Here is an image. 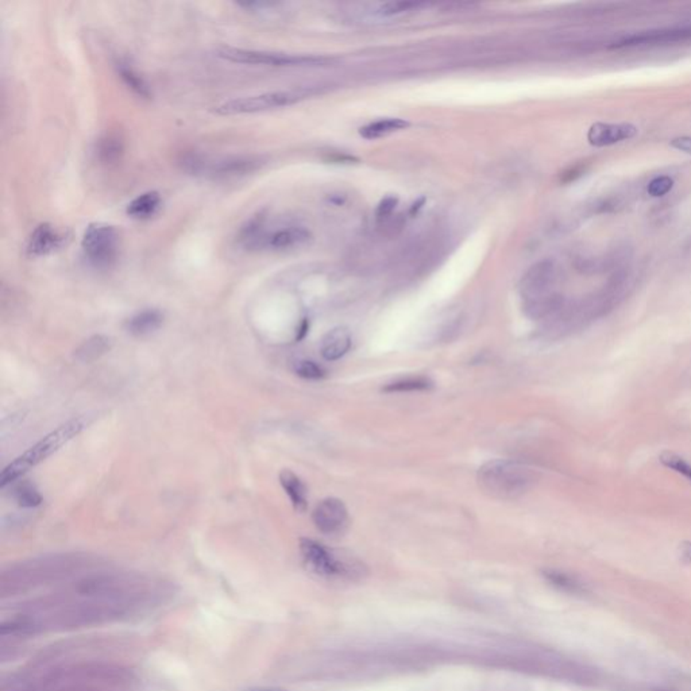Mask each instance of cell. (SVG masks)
<instances>
[{"mask_svg":"<svg viewBox=\"0 0 691 691\" xmlns=\"http://www.w3.org/2000/svg\"><path fill=\"white\" fill-rule=\"evenodd\" d=\"M559 269L553 261L544 259L529 268L520 281L524 311L533 320L548 322L566 305L557 292Z\"/></svg>","mask_w":691,"mask_h":691,"instance_id":"6da1fadb","label":"cell"},{"mask_svg":"<svg viewBox=\"0 0 691 691\" xmlns=\"http://www.w3.org/2000/svg\"><path fill=\"white\" fill-rule=\"evenodd\" d=\"M91 423H92L91 415H82L79 418L64 423L50 434L43 436L38 443L28 448V451H25L21 457H18L14 462H11L3 469L0 474V486L6 488L11 482L16 481L19 477L28 473L30 469L46 461L60 448L64 447L73 437L82 434L85 428H88Z\"/></svg>","mask_w":691,"mask_h":691,"instance_id":"7a4b0ae2","label":"cell"},{"mask_svg":"<svg viewBox=\"0 0 691 691\" xmlns=\"http://www.w3.org/2000/svg\"><path fill=\"white\" fill-rule=\"evenodd\" d=\"M533 470L524 463L496 459L479 467L477 481L481 490L497 500H516L535 484Z\"/></svg>","mask_w":691,"mask_h":691,"instance_id":"3957f363","label":"cell"},{"mask_svg":"<svg viewBox=\"0 0 691 691\" xmlns=\"http://www.w3.org/2000/svg\"><path fill=\"white\" fill-rule=\"evenodd\" d=\"M298 547L305 566L319 577L358 581L367 575L364 562L349 553L327 548L312 539H301Z\"/></svg>","mask_w":691,"mask_h":691,"instance_id":"277c9868","label":"cell"},{"mask_svg":"<svg viewBox=\"0 0 691 691\" xmlns=\"http://www.w3.org/2000/svg\"><path fill=\"white\" fill-rule=\"evenodd\" d=\"M183 168L196 176L224 177L244 176L247 173L256 172L263 161L259 157L254 156H232V157H220L211 158L204 157L202 154H187L183 160Z\"/></svg>","mask_w":691,"mask_h":691,"instance_id":"5b68a950","label":"cell"},{"mask_svg":"<svg viewBox=\"0 0 691 691\" xmlns=\"http://www.w3.org/2000/svg\"><path fill=\"white\" fill-rule=\"evenodd\" d=\"M121 235L115 226L91 223L82 236V249L88 262L97 269L111 268L119 254Z\"/></svg>","mask_w":691,"mask_h":691,"instance_id":"8992f818","label":"cell"},{"mask_svg":"<svg viewBox=\"0 0 691 691\" xmlns=\"http://www.w3.org/2000/svg\"><path fill=\"white\" fill-rule=\"evenodd\" d=\"M217 55L226 61L246 65H268V67H316L325 65L328 61L325 57L316 55H286L266 50L242 49V48H222Z\"/></svg>","mask_w":691,"mask_h":691,"instance_id":"52a82bcc","label":"cell"},{"mask_svg":"<svg viewBox=\"0 0 691 691\" xmlns=\"http://www.w3.org/2000/svg\"><path fill=\"white\" fill-rule=\"evenodd\" d=\"M301 99H304V94L300 91H274V92H265L259 95L232 99L214 107L212 111L217 115H223V116L256 114V112H263L269 109L288 107L296 104Z\"/></svg>","mask_w":691,"mask_h":691,"instance_id":"ba28073f","label":"cell"},{"mask_svg":"<svg viewBox=\"0 0 691 691\" xmlns=\"http://www.w3.org/2000/svg\"><path fill=\"white\" fill-rule=\"evenodd\" d=\"M312 518L316 528L328 536L342 535L349 526L347 509L338 499H325L319 502Z\"/></svg>","mask_w":691,"mask_h":691,"instance_id":"9c48e42d","label":"cell"},{"mask_svg":"<svg viewBox=\"0 0 691 691\" xmlns=\"http://www.w3.org/2000/svg\"><path fill=\"white\" fill-rule=\"evenodd\" d=\"M68 239L67 231L60 230L50 223H41L28 238L26 254L31 258L45 257L62 249Z\"/></svg>","mask_w":691,"mask_h":691,"instance_id":"30bf717a","label":"cell"},{"mask_svg":"<svg viewBox=\"0 0 691 691\" xmlns=\"http://www.w3.org/2000/svg\"><path fill=\"white\" fill-rule=\"evenodd\" d=\"M637 134V127L629 123H594L587 133V141L592 146L605 148L614 143L632 139Z\"/></svg>","mask_w":691,"mask_h":691,"instance_id":"8fae6325","label":"cell"},{"mask_svg":"<svg viewBox=\"0 0 691 691\" xmlns=\"http://www.w3.org/2000/svg\"><path fill=\"white\" fill-rule=\"evenodd\" d=\"M691 38V26L682 28H660L632 34L614 43V48H629V46H643V45H658L668 42L686 41Z\"/></svg>","mask_w":691,"mask_h":691,"instance_id":"7c38bea8","label":"cell"},{"mask_svg":"<svg viewBox=\"0 0 691 691\" xmlns=\"http://www.w3.org/2000/svg\"><path fill=\"white\" fill-rule=\"evenodd\" d=\"M311 238V232L301 226H286L277 230H268L263 249L289 250L308 244Z\"/></svg>","mask_w":691,"mask_h":691,"instance_id":"4fadbf2b","label":"cell"},{"mask_svg":"<svg viewBox=\"0 0 691 691\" xmlns=\"http://www.w3.org/2000/svg\"><path fill=\"white\" fill-rule=\"evenodd\" d=\"M350 347L352 334L347 328L338 327L327 332L320 344V353L325 361H338L349 353Z\"/></svg>","mask_w":691,"mask_h":691,"instance_id":"5bb4252c","label":"cell"},{"mask_svg":"<svg viewBox=\"0 0 691 691\" xmlns=\"http://www.w3.org/2000/svg\"><path fill=\"white\" fill-rule=\"evenodd\" d=\"M266 217L258 214L249 219L238 232V244L246 250H262L266 236Z\"/></svg>","mask_w":691,"mask_h":691,"instance_id":"9a60e30c","label":"cell"},{"mask_svg":"<svg viewBox=\"0 0 691 691\" xmlns=\"http://www.w3.org/2000/svg\"><path fill=\"white\" fill-rule=\"evenodd\" d=\"M163 323V313L158 310L138 312L126 323V330L133 337H146L157 331Z\"/></svg>","mask_w":691,"mask_h":691,"instance_id":"2e32d148","label":"cell"},{"mask_svg":"<svg viewBox=\"0 0 691 691\" xmlns=\"http://www.w3.org/2000/svg\"><path fill=\"white\" fill-rule=\"evenodd\" d=\"M161 204L163 200L160 193L156 190H150L131 200L126 208V214L136 220H146L158 212Z\"/></svg>","mask_w":691,"mask_h":691,"instance_id":"e0dca14e","label":"cell"},{"mask_svg":"<svg viewBox=\"0 0 691 691\" xmlns=\"http://www.w3.org/2000/svg\"><path fill=\"white\" fill-rule=\"evenodd\" d=\"M280 484L292 502L293 508L298 512H305L308 505V493L304 482L293 472L285 469L280 473Z\"/></svg>","mask_w":691,"mask_h":691,"instance_id":"ac0fdd59","label":"cell"},{"mask_svg":"<svg viewBox=\"0 0 691 691\" xmlns=\"http://www.w3.org/2000/svg\"><path fill=\"white\" fill-rule=\"evenodd\" d=\"M115 69H116V73L119 75V77L122 79V82H124V85L133 94H136V96H139L142 99H150L151 97L153 94H151L149 84L129 61L118 60L115 62Z\"/></svg>","mask_w":691,"mask_h":691,"instance_id":"d6986e66","label":"cell"},{"mask_svg":"<svg viewBox=\"0 0 691 691\" xmlns=\"http://www.w3.org/2000/svg\"><path fill=\"white\" fill-rule=\"evenodd\" d=\"M112 347V339L106 335H94L91 338L82 342L80 347L76 350L75 357L80 362H94L109 353Z\"/></svg>","mask_w":691,"mask_h":691,"instance_id":"ffe728a7","label":"cell"},{"mask_svg":"<svg viewBox=\"0 0 691 691\" xmlns=\"http://www.w3.org/2000/svg\"><path fill=\"white\" fill-rule=\"evenodd\" d=\"M409 126V123L400 118H385L376 122L369 123L361 129L359 134L366 139H379L382 136H389L396 131L404 130Z\"/></svg>","mask_w":691,"mask_h":691,"instance_id":"44dd1931","label":"cell"},{"mask_svg":"<svg viewBox=\"0 0 691 691\" xmlns=\"http://www.w3.org/2000/svg\"><path fill=\"white\" fill-rule=\"evenodd\" d=\"M543 575L548 582L562 592L572 593V594H581V593H584V590H586L584 584L581 581H578L575 577L566 574L563 571L545 570V571H543Z\"/></svg>","mask_w":691,"mask_h":691,"instance_id":"7402d4cb","label":"cell"},{"mask_svg":"<svg viewBox=\"0 0 691 691\" xmlns=\"http://www.w3.org/2000/svg\"><path fill=\"white\" fill-rule=\"evenodd\" d=\"M434 388V382L427 377H407L403 380L388 383L382 391L386 393H408V392H425Z\"/></svg>","mask_w":691,"mask_h":691,"instance_id":"603a6c76","label":"cell"},{"mask_svg":"<svg viewBox=\"0 0 691 691\" xmlns=\"http://www.w3.org/2000/svg\"><path fill=\"white\" fill-rule=\"evenodd\" d=\"M123 153L122 139L118 136L109 134L100 139L97 145V156L103 163H115Z\"/></svg>","mask_w":691,"mask_h":691,"instance_id":"cb8c5ba5","label":"cell"},{"mask_svg":"<svg viewBox=\"0 0 691 691\" xmlns=\"http://www.w3.org/2000/svg\"><path fill=\"white\" fill-rule=\"evenodd\" d=\"M15 500L23 508H36L41 505L42 496L37 488L28 482L18 485L14 490Z\"/></svg>","mask_w":691,"mask_h":691,"instance_id":"d4e9b609","label":"cell"},{"mask_svg":"<svg viewBox=\"0 0 691 691\" xmlns=\"http://www.w3.org/2000/svg\"><path fill=\"white\" fill-rule=\"evenodd\" d=\"M421 6H424V4L423 3H413V1H386V3L379 4L377 11H374V13L381 15V16H393V15L406 14L409 11L418 10V9H420Z\"/></svg>","mask_w":691,"mask_h":691,"instance_id":"484cf974","label":"cell"},{"mask_svg":"<svg viewBox=\"0 0 691 691\" xmlns=\"http://www.w3.org/2000/svg\"><path fill=\"white\" fill-rule=\"evenodd\" d=\"M660 462L667 469L675 472L678 474L683 475L691 482V464L687 461H685L682 457H679L674 452L665 451L660 455Z\"/></svg>","mask_w":691,"mask_h":691,"instance_id":"4316f807","label":"cell"},{"mask_svg":"<svg viewBox=\"0 0 691 691\" xmlns=\"http://www.w3.org/2000/svg\"><path fill=\"white\" fill-rule=\"evenodd\" d=\"M295 371L298 377L305 380H322L325 376V370L323 367L308 359L298 361L295 366Z\"/></svg>","mask_w":691,"mask_h":691,"instance_id":"83f0119b","label":"cell"},{"mask_svg":"<svg viewBox=\"0 0 691 691\" xmlns=\"http://www.w3.org/2000/svg\"><path fill=\"white\" fill-rule=\"evenodd\" d=\"M674 187V180L668 176H659L653 178L647 187V192L652 197H662L667 195Z\"/></svg>","mask_w":691,"mask_h":691,"instance_id":"f1b7e54d","label":"cell"},{"mask_svg":"<svg viewBox=\"0 0 691 691\" xmlns=\"http://www.w3.org/2000/svg\"><path fill=\"white\" fill-rule=\"evenodd\" d=\"M396 204H397V199L396 197H386L381 202L380 205H379V210H377V219L381 223H383L385 220H388L389 217H392L393 214L394 208H396Z\"/></svg>","mask_w":691,"mask_h":691,"instance_id":"f546056e","label":"cell"},{"mask_svg":"<svg viewBox=\"0 0 691 691\" xmlns=\"http://www.w3.org/2000/svg\"><path fill=\"white\" fill-rule=\"evenodd\" d=\"M671 146L674 149L683 151L686 154L691 156V136H679L671 141Z\"/></svg>","mask_w":691,"mask_h":691,"instance_id":"4dcf8cb0","label":"cell"},{"mask_svg":"<svg viewBox=\"0 0 691 691\" xmlns=\"http://www.w3.org/2000/svg\"><path fill=\"white\" fill-rule=\"evenodd\" d=\"M680 555H682V557H683V559H685L686 562H689V563H691V543L690 542L683 543V544L680 545Z\"/></svg>","mask_w":691,"mask_h":691,"instance_id":"1f68e13d","label":"cell"},{"mask_svg":"<svg viewBox=\"0 0 691 691\" xmlns=\"http://www.w3.org/2000/svg\"><path fill=\"white\" fill-rule=\"evenodd\" d=\"M246 691H289L286 689H281V687H251L249 690Z\"/></svg>","mask_w":691,"mask_h":691,"instance_id":"d6a6232c","label":"cell"}]
</instances>
